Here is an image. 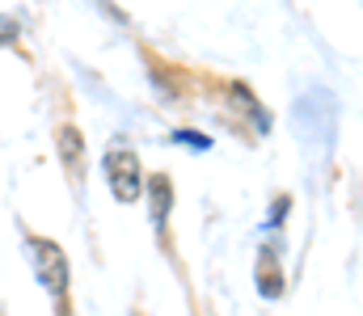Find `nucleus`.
<instances>
[{
  "instance_id": "nucleus-1",
  "label": "nucleus",
  "mask_w": 363,
  "mask_h": 316,
  "mask_svg": "<svg viewBox=\"0 0 363 316\" xmlns=\"http://www.w3.org/2000/svg\"><path fill=\"white\" fill-rule=\"evenodd\" d=\"M26 249H30V262H34V274H38L43 291H51V300L64 312V300H68V257H64V249L55 240H43V236H30Z\"/></svg>"
},
{
  "instance_id": "nucleus-2",
  "label": "nucleus",
  "mask_w": 363,
  "mask_h": 316,
  "mask_svg": "<svg viewBox=\"0 0 363 316\" xmlns=\"http://www.w3.org/2000/svg\"><path fill=\"white\" fill-rule=\"evenodd\" d=\"M101 169H106L110 194L118 203H135L144 194V169H140V156L131 148H110L106 160H101Z\"/></svg>"
},
{
  "instance_id": "nucleus-3",
  "label": "nucleus",
  "mask_w": 363,
  "mask_h": 316,
  "mask_svg": "<svg viewBox=\"0 0 363 316\" xmlns=\"http://www.w3.org/2000/svg\"><path fill=\"white\" fill-rule=\"evenodd\" d=\"M60 156H64V169H68V177L81 186L85 182V139H81V131L77 127H60Z\"/></svg>"
},
{
  "instance_id": "nucleus-4",
  "label": "nucleus",
  "mask_w": 363,
  "mask_h": 316,
  "mask_svg": "<svg viewBox=\"0 0 363 316\" xmlns=\"http://www.w3.org/2000/svg\"><path fill=\"white\" fill-rule=\"evenodd\" d=\"M148 207H152V228H157V236H165V223H169V207H174V186H169V177L165 173H157V177H148Z\"/></svg>"
},
{
  "instance_id": "nucleus-5",
  "label": "nucleus",
  "mask_w": 363,
  "mask_h": 316,
  "mask_svg": "<svg viewBox=\"0 0 363 316\" xmlns=\"http://www.w3.org/2000/svg\"><path fill=\"white\" fill-rule=\"evenodd\" d=\"M254 283H258V295H262V300H279V295H283V266H279L274 249H262V253H258Z\"/></svg>"
},
{
  "instance_id": "nucleus-6",
  "label": "nucleus",
  "mask_w": 363,
  "mask_h": 316,
  "mask_svg": "<svg viewBox=\"0 0 363 316\" xmlns=\"http://www.w3.org/2000/svg\"><path fill=\"white\" fill-rule=\"evenodd\" d=\"M233 93H237V102H241L245 110H250V114H254V118H258V131H267V127H271V114H267L262 105L254 102V93H250L245 85H233Z\"/></svg>"
},
{
  "instance_id": "nucleus-7",
  "label": "nucleus",
  "mask_w": 363,
  "mask_h": 316,
  "mask_svg": "<svg viewBox=\"0 0 363 316\" xmlns=\"http://www.w3.org/2000/svg\"><path fill=\"white\" fill-rule=\"evenodd\" d=\"M174 144H190V148H211V144H207L203 135H186V131H178V135H174Z\"/></svg>"
},
{
  "instance_id": "nucleus-8",
  "label": "nucleus",
  "mask_w": 363,
  "mask_h": 316,
  "mask_svg": "<svg viewBox=\"0 0 363 316\" xmlns=\"http://www.w3.org/2000/svg\"><path fill=\"white\" fill-rule=\"evenodd\" d=\"M13 34H17V25H13V21H4V17H0V38H13Z\"/></svg>"
}]
</instances>
